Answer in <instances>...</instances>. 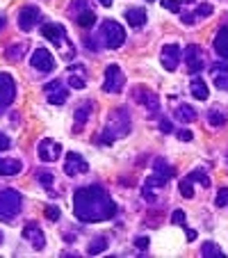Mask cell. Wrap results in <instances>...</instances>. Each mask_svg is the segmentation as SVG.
<instances>
[{
  "instance_id": "cell-30",
  "label": "cell",
  "mask_w": 228,
  "mask_h": 258,
  "mask_svg": "<svg viewBox=\"0 0 228 258\" xmlns=\"http://www.w3.org/2000/svg\"><path fill=\"white\" fill-rule=\"evenodd\" d=\"M39 180H41V185H44L46 190H50V195H55V190H53L55 176L50 174V171H41V174H39Z\"/></svg>"
},
{
  "instance_id": "cell-19",
  "label": "cell",
  "mask_w": 228,
  "mask_h": 258,
  "mask_svg": "<svg viewBox=\"0 0 228 258\" xmlns=\"http://www.w3.org/2000/svg\"><path fill=\"white\" fill-rule=\"evenodd\" d=\"M23 165L19 160H12V158H0V176H16L21 174Z\"/></svg>"
},
{
  "instance_id": "cell-12",
  "label": "cell",
  "mask_w": 228,
  "mask_h": 258,
  "mask_svg": "<svg viewBox=\"0 0 228 258\" xmlns=\"http://www.w3.org/2000/svg\"><path fill=\"white\" fill-rule=\"evenodd\" d=\"M37 153H39L41 162H55L59 156H62V146L55 140H41L39 146H37Z\"/></svg>"
},
{
  "instance_id": "cell-24",
  "label": "cell",
  "mask_w": 228,
  "mask_h": 258,
  "mask_svg": "<svg viewBox=\"0 0 228 258\" xmlns=\"http://www.w3.org/2000/svg\"><path fill=\"white\" fill-rule=\"evenodd\" d=\"M107 244H110V240L105 235H96V240H92V244L87 247V253L89 256H98V253H103L107 249Z\"/></svg>"
},
{
  "instance_id": "cell-42",
  "label": "cell",
  "mask_w": 228,
  "mask_h": 258,
  "mask_svg": "<svg viewBox=\"0 0 228 258\" xmlns=\"http://www.w3.org/2000/svg\"><path fill=\"white\" fill-rule=\"evenodd\" d=\"M160 131H162V133H171V131H174V126H171V121L162 119V121H160Z\"/></svg>"
},
{
  "instance_id": "cell-38",
  "label": "cell",
  "mask_w": 228,
  "mask_h": 258,
  "mask_svg": "<svg viewBox=\"0 0 228 258\" xmlns=\"http://www.w3.org/2000/svg\"><path fill=\"white\" fill-rule=\"evenodd\" d=\"M87 10V0H73V5H71V12L75 14V12H83Z\"/></svg>"
},
{
  "instance_id": "cell-33",
  "label": "cell",
  "mask_w": 228,
  "mask_h": 258,
  "mask_svg": "<svg viewBox=\"0 0 228 258\" xmlns=\"http://www.w3.org/2000/svg\"><path fill=\"white\" fill-rule=\"evenodd\" d=\"M23 50H25L23 46H10V48L5 50V55H7V59H19Z\"/></svg>"
},
{
  "instance_id": "cell-31",
  "label": "cell",
  "mask_w": 228,
  "mask_h": 258,
  "mask_svg": "<svg viewBox=\"0 0 228 258\" xmlns=\"http://www.w3.org/2000/svg\"><path fill=\"white\" fill-rule=\"evenodd\" d=\"M178 187H180V195H183L185 199H192V197H194V187H192V180L183 178V180L178 183Z\"/></svg>"
},
{
  "instance_id": "cell-44",
  "label": "cell",
  "mask_w": 228,
  "mask_h": 258,
  "mask_svg": "<svg viewBox=\"0 0 228 258\" xmlns=\"http://www.w3.org/2000/svg\"><path fill=\"white\" fill-rule=\"evenodd\" d=\"M185 233H187V240L192 242V240H196V231H192V229H185Z\"/></svg>"
},
{
  "instance_id": "cell-39",
  "label": "cell",
  "mask_w": 228,
  "mask_h": 258,
  "mask_svg": "<svg viewBox=\"0 0 228 258\" xmlns=\"http://www.w3.org/2000/svg\"><path fill=\"white\" fill-rule=\"evenodd\" d=\"M208 14H212V5H201L199 10L194 12V16L199 19V16H208Z\"/></svg>"
},
{
  "instance_id": "cell-35",
  "label": "cell",
  "mask_w": 228,
  "mask_h": 258,
  "mask_svg": "<svg viewBox=\"0 0 228 258\" xmlns=\"http://www.w3.org/2000/svg\"><path fill=\"white\" fill-rule=\"evenodd\" d=\"M217 206H219V208L228 206V187H221V190L217 192Z\"/></svg>"
},
{
  "instance_id": "cell-7",
  "label": "cell",
  "mask_w": 228,
  "mask_h": 258,
  "mask_svg": "<svg viewBox=\"0 0 228 258\" xmlns=\"http://www.w3.org/2000/svg\"><path fill=\"white\" fill-rule=\"evenodd\" d=\"M85 171H89V162L85 160L80 153L68 151L66 158H64V174L66 176H78V174H85Z\"/></svg>"
},
{
  "instance_id": "cell-45",
  "label": "cell",
  "mask_w": 228,
  "mask_h": 258,
  "mask_svg": "<svg viewBox=\"0 0 228 258\" xmlns=\"http://www.w3.org/2000/svg\"><path fill=\"white\" fill-rule=\"evenodd\" d=\"M5 25H7V19H5V14H0V32L5 30Z\"/></svg>"
},
{
  "instance_id": "cell-41",
  "label": "cell",
  "mask_w": 228,
  "mask_h": 258,
  "mask_svg": "<svg viewBox=\"0 0 228 258\" xmlns=\"http://www.w3.org/2000/svg\"><path fill=\"white\" fill-rule=\"evenodd\" d=\"M5 149H10V137L0 133V151H5Z\"/></svg>"
},
{
  "instance_id": "cell-5",
  "label": "cell",
  "mask_w": 228,
  "mask_h": 258,
  "mask_svg": "<svg viewBox=\"0 0 228 258\" xmlns=\"http://www.w3.org/2000/svg\"><path fill=\"white\" fill-rule=\"evenodd\" d=\"M126 85V76H123L119 64H110L105 69V80H103V92L107 94H119Z\"/></svg>"
},
{
  "instance_id": "cell-32",
  "label": "cell",
  "mask_w": 228,
  "mask_h": 258,
  "mask_svg": "<svg viewBox=\"0 0 228 258\" xmlns=\"http://www.w3.org/2000/svg\"><path fill=\"white\" fill-rule=\"evenodd\" d=\"M171 222L178 224V226H183V229H187V219H185L183 210H174V213H171Z\"/></svg>"
},
{
  "instance_id": "cell-13",
  "label": "cell",
  "mask_w": 228,
  "mask_h": 258,
  "mask_svg": "<svg viewBox=\"0 0 228 258\" xmlns=\"http://www.w3.org/2000/svg\"><path fill=\"white\" fill-rule=\"evenodd\" d=\"M44 94H46V98H48V103H53V105H62L68 96V92H66V87H64L62 80H53V83H48L44 87Z\"/></svg>"
},
{
  "instance_id": "cell-25",
  "label": "cell",
  "mask_w": 228,
  "mask_h": 258,
  "mask_svg": "<svg viewBox=\"0 0 228 258\" xmlns=\"http://www.w3.org/2000/svg\"><path fill=\"white\" fill-rule=\"evenodd\" d=\"M226 112H223L221 107H212V110H210L208 112V121H210V126L212 128H219V126H223V123H226Z\"/></svg>"
},
{
  "instance_id": "cell-46",
  "label": "cell",
  "mask_w": 228,
  "mask_h": 258,
  "mask_svg": "<svg viewBox=\"0 0 228 258\" xmlns=\"http://www.w3.org/2000/svg\"><path fill=\"white\" fill-rule=\"evenodd\" d=\"M98 3H101L103 7H110V5H112V0H98Z\"/></svg>"
},
{
  "instance_id": "cell-1",
  "label": "cell",
  "mask_w": 228,
  "mask_h": 258,
  "mask_svg": "<svg viewBox=\"0 0 228 258\" xmlns=\"http://www.w3.org/2000/svg\"><path fill=\"white\" fill-rule=\"evenodd\" d=\"M117 204L112 201L103 185H87L73 195V213L80 222H107L117 215Z\"/></svg>"
},
{
  "instance_id": "cell-14",
  "label": "cell",
  "mask_w": 228,
  "mask_h": 258,
  "mask_svg": "<svg viewBox=\"0 0 228 258\" xmlns=\"http://www.w3.org/2000/svg\"><path fill=\"white\" fill-rule=\"evenodd\" d=\"M185 62H187L189 73H199L203 69V50H201V46L189 44L185 48Z\"/></svg>"
},
{
  "instance_id": "cell-23",
  "label": "cell",
  "mask_w": 228,
  "mask_h": 258,
  "mask_svg": "<svg viewBox=\"0 0 228 258\" xmlns=\"http://www.w3.org/2000/svg\"><path fill=\"white\" fill-rule=\"evenodd\" d=\"M126 19H128V23H130L132 28H141V25L146 23V12L139 10V7H132V10L126 12Z\"/></svg>"
},
{
  "instance_id": "cell-11",
  "label": "cell",
  "mask_w": 228,
  "mask_h": 258,
  "mask_svg": "<svg viewBox=\"0 0 228 258\" xmlns=\"http://www.w3.org/2000/svg\"><path fill=\"white\" fill-rule=\"evenodd\" d=\"M16 96V85L10 73H0V110H5Z\"/></svg>"
},
{
  "instance_id": "cell-10",
  "label": "cell",
  "mask_w": 228,
  "mask_h": 258,
  "mask_svg": "<svg viewBox=\"0 0 228 258\" xmlns=\"http://www.w3.org/2000/svg\"><path fill=\"white\" fill-rule=\"evenodd\" d=\"M30 67L37 71H53L55 69V57L53 53H48L46 48H37L30 55Z\"/></svg>"
},
{
  "instance_id": "cell-15",
  "label": "cell",
  "mask_w": 228,
  "mask_h": 258,
  "mask_svg": "<svg viewBox=\"0 0 228 258\" xmlns=\"http://www.w3.org/2000/svg\"><path fill=\"white\" fill-rule=\"evenodd\" d=\"M23 238L28 240V242L32 244L34 249H44L46 247V235H44V231H41V226L37 224V222H30V224H25Z\"/></svg>"
},
{
  "instance_id": "cell-2",
  "label": "cell",
  "mask_w": 228,
  "mask_h": 258,
  "mask_svg": "<svg viewBox=\"0 0 228 258\" xmlns=\"http://www.w3.org/2000/svg\"><path fill=\"white\" fill-rule=\"evenodd\" d=\"M130 126H132V121H130V114H128L126 107H114L107 114V121L103 126V133L98 135V142L103 146H112L117 140H121V137H126L130 133Z\"/></svg>"
},
{
  "instance_id": "cell-34",
  "label": "cell",
  "mask_w": 228,
  "mask_h": 258,
  "mask_svg": "<svg viewBox=\"0 0 228 258\" xmlns=\"http://www.w3.org/2000/svg\"><path fill=\"white\" fill-rule=\"evenodd\" d=\"M46 217L50 219V222H59V217H62V213H59L57 206H48L46 208Z\"/></svg>"
},
{
  "instance_id": "cell-37",
  "label": "cell",
  "mask_w": 228,
  "mask_h": 258,
  "mask_svg": "<svg viewBox=\"0 0 228 258\" xmlns=\"http://www.w3.org/2000/svg\"><path fill=\"white\" fill-rule=\"evenodd\" d=\"M68 85H71L73 89H85V78H78V76H71V78H68Z\"/></svg>"
},
{
  "instance_id": "cell-16",
  "label": "cell",
  "mask_w": 228,
  "mask_h": 258,
  "mask_svg": "<svg viewBox=\"0 0 228 258\" xmlns=\"http://www.w3.org/2000/svg\"><path fill=\"white\" fill-rule=\"evenodd\" d=\"M41 34H44L53 46H57L59 48V46L64 44V37H66V28L59 25V23H46L44 28H41Z\"/></svg>"
},
{
  "instance_id": "cell-43",
  "label": "cell",
  "mask_w": 228,
  "mask_h": 258,
  "mask_svg": "<svg viewBox=\"0 0 228 258\" xmlns=\"http://www.w3.org/2000/svg\"><path fill=\"white\" fill-rule=\"evenodd\" d=\"M178 137H180L183 142H189V140H192V131H180Z\"/></svg>"
},
{
  "instance_id": "cell-6",
  "label": "cell",
  "mask_w": 228,
  "mask_h": 258,
  "mask_svg": "<svg viewBox=\"0 0 228 258\" xmlns=\"http://www.w3.org/2000/svg\"><path fill=\"white\" fill-rule=\"evenodd\" d=\"M132 98H135L137 103H141V105L148 110V117H156L158 110H160L158 94L150 92V89H146V87H135V89H132Z\"/></svg>"
},
{
  "instance_id": "cell-17",
  "label": "cell",
  "mask_w": 228,
  "mask_h": 258,
  "mask_svg": "<svg viewBox=\"0 0 228 258\" xmlns=\"http://www.w3.org/2000/svg\"><path fill=\"white\" fill-rule=\"evenodd\" d=\"M210 73H212V80H214V87L223 89L228 92V64L226 62H219L210 67Z\"/></svg>"
},
{
  "instance_id": "cell-22",
  "label": "cell",
  "mask_w": 228,
  "mask_h": 258,
  "mask_svg": "<svg viewBox=\"0 0 228 258\" xmlns=\"http://www.w3.org/2000/svg\"><path fill=\"white\" fill-rule=\"evenodd\" d=\"M189 89H192V96H194V98H199V101H208V94H210L208 92V85H205L199 76H194V78H192Z\"/></svg>"
},
{
  "instance_id": "cell-29",
  "label": "cell",
  "mask_w": 228,
  "mask_h": 258,
  "mask_svg": "<svg viewBox=\"0 0 228 258\" xmlns=\"http://www.w3.org/2000/svg\"><path fill=\"white\" fill-rule=\"evenodd\" d=\"M187 180H199V183H201V185H203V187H210V178H208V176H205V174H203V171H201V169L189 171Z\"/></svg>"
},
{
  "instance_id": "cell-3",
  "label": "cell",
  "mask_w": 228,
  "mask_h": 258,
  "mask_svg": "<svg viewBox=\"0 0 228 258\" xmlns=\"http://www.w3.org/2000/svg\"><path fill=\"white\" fill-rule=\"evenodd\" d=\"M96 39L101 41L105 48H119V46H123V41H126V30H123L121 23H117V21H103L101 25H98V32H96Z\"/></svg>"
},
{
  "instance_id": "cell-36",
  "label": "cell",
  "mask_w": 228,
  "mask_h": 258,
  "mask_svg": "<svg viewBox=\"0 0 228 258\" xmlns=\"http://www.w3.org/2000/svg\"><path fill=\"white\" fill-rule=\"evenodd\" d=\"M162 7L169 12H180V0H162Z\"/></svg>"
},
{
  "instance_id": "cell-27",
  "label": "cell",
  "mask_w": 228,
  "mask_h": 258,
  "mask_svg": "<svg viewBox=\"0 0 228 258\" xmlns=\"http://www.w3.org/2000/svg\"><path fill=\"white\" fill-rule=\"evenodd\" d=\"M75 21H78L80 28H92V25L96 23V14L89 10H83V12H78V19Z\"/></svg>"
},
{
  "instance_id": "cell-40",
  "label": "cell",
  "mask_w": 228,
  "mask_h": 258,
  "mask_svg": "<svg viewBox=\"0 0 228 258\" xmlns=\"http://www.w3.org/2000/svg\"><path fill=\"white\" fill-rule=\"evenodd\" d=\"M135 247L137 249H148V238H144V235L135 238Z\"/></svg>"
},
{
  "instance_id": "cell-8",
  "label": "cell",
  "mask_w": 228,
  "mask_h": 258,
  "mask_svg": "<svg viewBox=\"0 0 228 258\" xmlns=\"http://www.w3.org/2000/svg\"><path fill=\"white\" fill-rule=\"evenodd\" d=\"M180 57H183V50H180L178 44H167L162 46V53H160V62L167 71H176L180 64Z\"/></svg>"
},
{
  "instance_id": "cell-26",
  "label": "cell",
  "mask_w": 228,
  "mask_h": 258,
  "mask_svg": "<svg viewBox=\"0 0 228 258\" xmlns=\"http://www.w3.org/2000/svg\"><path fill=\"white\" fill-rule=\"evenodd\" d=\"M153 174H158V176H162L165 180H169L171 176L176 174V171H174V167H169L165 160H156V167H153Z\"/></svg>"
},
{
  "instance_id": "cell-4",
  "label": "cell",
  "mask_w": 228,
  "mask_h": 258,
  "mask_svg": "<svg viewBox=\"0 0 228 258\" xmlns=\"http://www.w3.org/2000/svg\"><path fill=\"white\" fill-rule=\"evenodd\" d=\"M23 210V197L21 192L12 190H0V222H14V217H19V213Z\"/></svg>"
},
{
  "instance_id": "cell-28",
  "label": "cell",
  "mask_w": 228,
  "mask_h": 258,
  "mask_svg": "<svg viewBox=\"0 0 228 258\" xmlns=\"http://www.w3.org/2000/svg\"><path fill=\"white\" fill-rule=\"evenodd\" d=\"M201 253L203 256H214V258H223V251L217 247L214 242H203V247H201Z\"/></svg>"
},
{
  "instance_id": "cell-18",
  "label": "cell",
  "mask_w": 228,
  "mask_h": 258,
  "mask_svg": "<svg viewBox=\"0 0 228 258\" xmlns=\"http://www.w3.org/2000/svg\"><path fill=\"white\" fill-rule=\"evenodd\" d=\"M214 50L221 59H228V25H223L214 37Z\"/></svg>"
},
{
  "instance_id": "cell-9",
  "label": "cell",
  "mask_w": 228,
  "mask_h": 258,
  "mask_svg": "<svg viewBox=\"0 0 228 258\" xmlns=\"http://www.w3.org/2000/svg\"><path fill=\"white\" fill-rule=\"evenodd\" d=\"M41 21V12L39 7L34 5H25L23 10L19 12V28L23 30V32H30V30L34 28V25Z\"/></svg>"
},
{
  "instance_id": "cell-47",
  "label": "cell",
  "mask_w": 228,
  "mask_h": 258,
  "mask_svg": "<svg viewBox=\"0 0 228 258\" xmlns=\"http://www.w3.org/2000/svg\"><path fill=\"white\" fill-rule=\"evenodd\" d=\"M0 244H3V233H0Z\"/></svg>"
},
{
  "instance_id": "cell-20",
  "label": "cell",
  "mask_w": 228,
  "mask_h": 258,
  "mask_svg": "<svg viewBox=\"0 0 228 258\" xmlns=\"http://www.w3.org/2000/svg\"><path fill=\"white\" fill-rule=\"evenodd\" d=\"M196 110L192 105H187V103H180L178 105V110H176V119L178 121H183V123H192V121H196Z\"/></svg>"
},
{
  "instance_id": "cell-21",
  "label": "cell",
  "mask_w": 228,
  "mask_h": 258,
  "mask_svg": "<svg viewBox=\"0 0 228 258\" xmlns=\"http://www.w3.org/2000/svg\"><path fill=\"white\" fill-rule=\"evenodd\" d=\"M92 107H94L92 101L78 105V110H75V128H73V131H80V126L89 121V117H92Z\"/></svg>"
}]
</instances>
